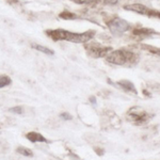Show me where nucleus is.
<instances>
[{
	"label": "nucleus",
	"mask_w": 160,
	"mask_h": 160,
	"mask_svg": "<svg viewBox=\"0 0 160 160\" xmlns=\"http://www.w3.org/2000/svg\"><path fill=\"white\" fill-rule=\"evenodd\" d=\"M46 33L55 41H68L73 43H86L91 40L94 34V32H91V31L86 33H73L63 29L47 30Z\"/></svg>",
	"instance_id": "obj_1"
},
{
	"label": "nucleus",
	"mask_w": 160,
	"mask_h": 160,
	"mask_svg": "<svg viewBox=\"0 0 160 160\" xmlns=\"http://www.w3.org/2000/svg\"><path fill=\"white\" fill-rule=\"evenodd\" d=\"M107 61L109 63L117 64V65H125L127 63H133L136 61V56L133 52L125 50L112 51L107 57Z\"/></svg>",
	"instance_id": "obj_2"
},
{
	"label": "nucleus",
	"mask_w": 160,
	"mask_h": 160,
	"mask_svg": "<svg viewBox=\"0 0 160 160\" xmlns=\"http://www.w3.org/2000/svg\"><path fill=\"white\" fill-rule=\"evenodd\" d=\"M152 115L148 113L146 111L141 109L140 107H133L128 111L127 118L130 122L135 123L136 125H143L148 122Z\"/></svg>",
	"instance_id": "obj_3"
},
{
	"label": "nucleus",
	"mask_w": 160,
	"mask_h": 160,
	"mask_svg": "<svg viewBox=\"0 0 160 160\" xmlns=\"http://www.w3.org/2000/svg\"><path fill=\"white\" fill-rule=\"evenodd\" d=\"M108 27L111 32L115 35H122L126 31L129 30L130 25L122 18H114L108 22Z\"/></svg>",
	"instance_id": "obj_4"
},
{
	"label": "nucleus",
	"mask_w": 160,
	"mask_h": 160,
	"mask_svg": "<svg viewBox=\"0 0 160 160\" xmlns=\"http://www.w3.org/2000/svg\"><path fill=\"white\" fill-rule=\"evenodd\" d=\"M86 50L93 58H102V57H105L107 53H109L111 48L107 47V46H102L97 43H92L86 45Z\"/></svg>",
	"instance_id": "obj_5"
},
{
	"label": "nucleus",
	"mask_w": 160,
	"mask_h": 160,
	"mask_svg": "<svg viewBox=\"0 0 160 160\" xmlns=\"http://www.w3.org/2000/svg\"><path fill=\"white\" fill-rule=\"evenodd\" d=\"M126 10L128 11H132V12H136V13H139L141 15H146V16H149V17H160V13L154 11V10H151L148 8H146L145 6L143 4H140V3H135V4H129V6H125L124 7Z\"/></svg>",
	"instance_id": "obj_6"
},
{
	"label": "nucleus",
	"mask_w": 160,
	"mask_h": 160,
	"mask_svg": "<svg viewBox=\"0 0 160 160\" xmlns=\"http://www.w3.org/2000/svg\"><path fill=\"white\" fill-rule=\"evenodd\" d=\"M26 138L28 139L30 142H33V143H35V142H45V143H47L48 140L45 138L44 136H42L41 133H38V132H28L27 135H26Z\"/></svg>",
	"instance_id": "obj_7"
},
{
	"label": "nucleus",
	"mask_w": 160,
	"mask_h": 160,
	"mask_svg": "<svg viewBox=\"0 0 160 160\" xmlns=\"http://www.w3.org/2000/svg\"><path fill=\"white\" fill-rule=\"evenodd\" d=\"M118 86H121V88H123L124 90H126V91L132 92V93H135V94L137 93L136 89H135V86H133L130 81H127V80H122V81H118Z\"/></svg>",
	"instance_id": "obj_8"
},
{
	"label": "nucleus",
	"mask_w": 160,
	"mask_h": 160,
	"mask_svg": "<svg viewBox=\"0 0 160 160\" xmlns=\"http://www.w3.org/2000/svg\"><path fill=\"white\" fill-rule=\"evenodd\" d=\"M32 48H34V49L38 50V51H41V52L45 53V55H50V56L55 55V51H53L52 49H49L48 47H45V46H42V45H38V44H33Z\"/></svg>",
	"instance_id": "obj_9"
},
{
	"label": "nucleus",
	"mask_w": 160,
	"mask_h": 160,
	"mask_svg": "<svg viewBox=\"0 0 160 160\" xmlns=\"http://www.w3.org/2000/svg\"><path fill=\"white\" fill-rule=\"evenodd\" d=\"M12 80L9 78V77L7 76H0V89L1 88H4L7 86H9V84H11Z\"/></svg>",
	"instance_id": "obj_10"
},
{
	"label": "nucleus",
	"mask_w": 160,
	"mask_h": 160,
	"mask_svg": "<svg viewBox=\"0 0 160 160\" xmlns=\"http://www.w3.org/2000/svg\"><path fill=\"white\" fill-rule=\"evenodd\" d=\"M17 153L22 155V156H26V157H32L33 156V153L28 148H17Z\"/></svg>",
	"instance_id": "obj_11"
},
{
	"label": "nucleus",
	"mask_w": 160,
	"mask_h": 160,
	"mask_svg": "<svg viewBox=\"0 0 160 160\" xmlns=\"http://www.w3.org/2000/svg\"><path fill=\"white\" fill-rule=\"evenodd\" d=\"M78 4H95L99 2V0H72Z\"/></svg>",
	"instance_id": "obj_12"
},
{
	"label": "nucleus",
	"mask_w": 160,
	"mask_h": 160,
	"mask_svg": "<svg viewBox=\"0 0 160 160\" xmlns=\"http://www.w3.org/2000/svg\"><path fill=\"white\" fill-rule=\"evenodd\" d=\"M60 17H62V18H64V19H73L76 17V15L72 14V13H69L68 11H64L60 14Z\"/></svg>",
	"instance_id": "obj_13"
},
{
	"label": "nucleus",
	"mask_w": 160,
	"mask_h": 160,
	"mask_svg": "<svg viewBox=\"0 0 160 160\" xmlns=\"http://www.w3.org/2000/svg\"><path fill=\"white\" fill-rule=\"evenodd\" d=\"M10 112L16 113V114H22V108L20 107V106H17V107L10 108Z\"/></svg>",
	"instance_id": "obj_14"
},
{
	"label": "nucleus",
	"mask_w": 160,
	"mask_h": 160,
	"mask_svg": "<svg viewBox=\"0 0 160 160\" xmlns=\"http://www.w3.org/2000/svg\"><path fill=\"white\" fill-rule=\"evenodd\" d=\"M106 4H111V6H113V4H117L118 2V0H104Z\"/></svg>",
	"instance_id": "obj_15"
},
{
	"label": "nucleus",
	"mask_w": 160,
	"mask_h": 160,
	"mask_svg": "<svg viewBox=\"0 0 160 160\" xmlns=\"http://www.w3.org/2000/svg\"><path fill=\"white\" fill-rule=\"evenodd\" d=\"M60 117L63 118V120H72V115H69L68 113H62Z\"/></svg>",
	"instance_id": "obj_16"
},
{
	"label": "nucleus",
	"mask_w": 160,
	"mask_h": 160,
	"mask_svg": "<svg viewBox=\"0 0 160 160\" xmlns=\"http://www.w3.org/2000/svg\"><path fill=\"white\" fill-rule=\"evenodd\" d=\"M90 100H91V102H93V104H96V99H95V97H91V98H90Z\"/></svg>",
	"instance_id": "obj_17"
}]
</instances>
